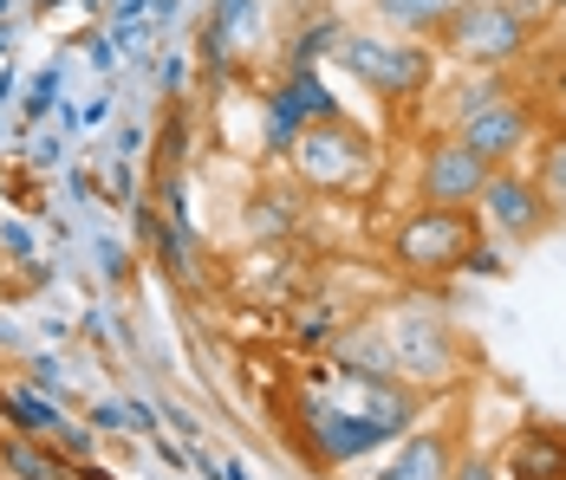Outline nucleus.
Returning a JSON list of instances; mask_svg holds the SVG:
<instances>
[{
  "instance_id": "obj_1",
  "label": "nucleus",
  "mask_w": 566,
  "mask_h": 480,
  "mask_svg": "<svg viewBox=\"0 0 566 480\" xmlns=\"http://www.w3.org/2000/svg\"><path fill=\"white\" fill-rule=\"evenodd\" d=\"M333 65H339L358 92H371L385 110H410L437 92L443 53L430 40L391 33V26H345L339 46H333Z\"/></svg>"
},
{
  "instance_id": "obj_2",
  "label": "nucleus",
  "mask_w": 566,
  "mask_h": 480,
  "mask_svg": "<svg viewBox=\"0 0 566 480\" xmlns=\"http://www.w3.org/2000/svg\"><path fill=\"white\" fill-rule=\"evenodd\" d=\"M547 40V13L534 0H462L450 26L437 33V53L462 72H509L527 65V53Z\"/></svg>"
},
{
  "instance_id": "obj_3",
  "label": "nucleus",
  "mask_w": 566,
  "mask_h": 480,
  "mask_svg": "<svg viewBox=\"0 0 566 480\" xmlns=\"http://www.w3.org/2000/svg\"><path fill=\"white\" fill-rule=\"evenodd\" d=\"M378 338H385V358L403 383H417L423 396L450 390L455 376L469 371V351H462V331L437 299H397L378 312Z\"/></svg>"
},
{
  "instance_id": "obj_4",
  "label": "nucleus",
  "mask_w": 566,
  "mask_h": 480,
  "mask_svg": "<svg viewBox=\"0 0 566 480\" xmlns=\"http://www.w3.org/2000/svg\"><path fill=\"white\" fill-rule=\"evenodd\" d=\"M378 162H385V143L365 124H352L345 110L306 124L293 137V150H286V169H293V182L306 195H365L371 175H378Z\"/></svg>"
},
{
  "instance_id": "obj_5",
  "label": "nucleus",
  "mask_w": 566,
  "mask_h": 480,
  "mask_svg": "<svg viewBox=\"0 0 566 480\" xmlns=\"http://www.w3.org/2000/svg\"><path fill=\"white\" fill-rule=\"evenodd\" d=\"M482 241V221L475 209H430V202H410L385 227V260H391L403 279L417 286H437V279H455L469 247Z\"/></svg>"
},
{
  "instance_id": "obj_6",
  "label": "nucleus",
  "mask_w": 566,
  "mask_h": 480,
  "mask_svg": "<svg viewBox=\"0 0 566 480\" xmlns=\"http://www.w3.org/2000/svg\"><path fill=\"white\" fill-rule=\"evenodd\" d=\"M293 428H300V455H306L319 474H345V468L378 461V455L391 448V435L371 423V416H358L345 396H313V390L300 396Z\"/></svg>"
},
{
  "instance_id": "obj_7",
  "label": "nucleus",
  "mask_w": 566,
  "mask_h": 480,
  "mask_svg": "<svg viewBox=\"0 0 566 480\" xmlns=\"http://www.w3.org/2000/svg\"><path fill=\"white\" fill-rule=\"evenodd\" d=\"M455 137H462L475 157L489 162V169H509V162L534 157V143L547 137V117H541V98H527V92L502 85L489 105L469 110V117L455 124Z\"/></svg>"
},
{
  "instance_id": "obj_8",
  "label": "nucleus",
  "mask_w": 566,
  "mask_h": 480,
  "mask_svg": "<svg viewBox=\"0 0 566 480\" xmlns=\"http://www.w3.org/2000/svg\"><path fill=\"white\" fill-rule=\"evenodd\" d=\"M475 221H482V234L502 241V247H534L560 214L547 209V195H541V182L527 175V162H509V169H489V182H482V195H475Z\"/></svg>"
},
{
  "instance_id": "obj_9",
  "label": "nucleus",
  "mask_w": 566,
  "mask_h": 480,
  "mask_svg": "<svg viewBox=\"0 0 566 480\" xmlns=\"http://www.w3.org/2000/svg\"><path fill=\"white\" fill-rule=\"evenodd\" d=\"M339 110H345L339 92L319 78V65H313V72H281V85L261 98V157H286L306 124L339 117Z\"/></svg>"
},
{
  "instance_id": "obj_10",
  "label": "nucleus",
  "mask_w": 566,
  "mask_h": 480,
  "mask_svg": "<svg viewBox=\"0 0 566 480\" xmlns=\"http://www.w3.org/2000/svg\"><path fill=\"white\" fill-rule=\"evenodd\" d=\"M482 182H489V162L475 157L455 130H430L423 162H417V202H430V209H475Z\"/></svg>"
},
{
  "instance_id": "obj_11",
  "label": "nucleus",
  "mask_w": 566,
  "mask_h": 480,
  "mask_svg": "<svg viewBox=\"0 0 566 480\" xmlns=\"http://www.w3.org/2000/svg\"><path fill=\"white\" fill-rule=\"evenodd\" d=\"M455 455L462 448H455L450 423H417L410 435H397L391 448H385V461H378L371 480H450Z\"/></svg>"
},
{
  "instance_id": "obj_12",
  "label": "nucleus",
  "mask_w": 566,
  "mask_h": 480,
  "mask_svg": "<svg viewBox=\"0 0 566 480\" xmlns=\"http://www.w3.org/2000/svg\"><path fill=\"white\" fill-rule=\"evenodd\" d=\"M502 480H566V428L560 423H521L502 441Z\"/></svg>"
},
{
  "instance_id": "obj_13",
  "label": "nucleus",
  "mask_w": 566,
  "mask_h": 480,
  "mask_svg": "<svg viewBox=\"0 0 566 480\" xmlns=\"http://www.w3.org/2000/svg\"><path fill=\"white\" fill-rule=\"evenodd\" d=\"M306 189L300 182H268V189H254V202H248V234L261 241V247H274V241H293L300 227H306Z\"/></svg>"
},
{
  "instance_id": "obj_14",
  "label": "nucleus",
  "mask_w": 566,
  "mask_h": 480,
  "mask_svg": "<svg viewBox=\"0 0 566 480\" xmlns=\"http://www.w3.org/2000/svg\"><path fill=\"white\" fill-rule=\"evenodd\" d=\"M0 423L13 428V435H33V441H53L59 423H65V403L46 396L40 383H0Z\"/></svg>"
},
{
  "instance_id": "obj_15",
  "label": "nucleus",
  "mask_w": 566,
  "mask_h": 480,
  "mask_svg": "<svg viewBox=\"0 0 566 480\" xmlns=\"http://www.w3.org/2000/svg\"><path fill=\"white\" fill-rule=\"evenodd\" d=\"M0 474L7 480H72V461L59 455L53 441H33V435H0Z\"/></svg>"
},
{
  "instance_id": "obj_16",
  "label": "nucleus",
  "mask_w": 566,
  "mask_h": 480,
  "mask_svg": "<svg viewBox=\"0 0 566 480\" xmlns=\"http://www.w3.org/2000/svg\"><path fill=\"white\" fill-rule=\"evenodd\" d=\"M455 7L462 0H371V20L391 26V33H410V40H430L437 46V33L450 26Z\"/></svg>"
},
{
  "instance_id": "obj_17",
  "label": "nucleus",
  "mask_w": 566,
  "mask_h": 480,
  "mask_svg": "<svg viewBox=\"0 0 566 480\" xmlns=\"http://www.w3.org/2000/svg\"><path fill=\"white\" fill-rule=\"evenodd\" d=\"M345 20L339 13H319V20H300L293 33H286V72H313L319 58H333V46H339Z\"/></svg>"
},
{
  "instance_id": "obj_18",
  "label": "nucleus",
  "mask_w": 566,
  "mask_h": 480,
  "mask_svg": "<svg viewBox=\"0 0 566 480\" xmlns=\"http://www.w3.org/2000/svg\"><path fill=\"white\" fill-rule=\"evenodd\" d=\"M527 175L541 182V195H547V209L566 221V130H547L541 143H534V157H527Z\"/></svg>"
},
{
  "instance_id": "obj_19",
  "label": "nucleus",
  "mask_w": 566,
  "mask_h": 480,
  "mask_svg": "<svg viewBox=\"0 0 566 480\" xmlns=\"http://www.w3.org/2000/svg\"><path fill=\"white\" fill-rule=\"evenodd\" d=\"M98 441H105V435H98V428L85 423V416H65V423H59V435H53V448L65 455V461H72V468L98 461Z\"/></svg>"
},
{
  "instance_id": "obj_20",
  "label": "nucleus",
  "mask_w": 566,
  "mask_h": 480,
  "mask_svg": "<svg viewBox=\"0 0 566 480\" xmlns=\"http://www.w3.org/2000/svg\"><path fill=\"white\" fill-rule=\"evenodd\" d=\"M339 331H345V319L333 312V306H306V312L293 319V344H306V351H326Z\"/></svg>"
},
{
  "instance_id": "obj_21",
  "label": "nucleus",
  "mask_w": 566,
  "mask_h": 480,
  "mask_svg": "<svg viewBox=\"0 0 566 480\" xmlns=\"http://www.w3.org/2000/svg\"><path fill=\"white\" fill-rule=\"evenodd\" d=\"M182 162H189V110L176 105L170 117H164V137H157V175H170Z\"/></svg>"
},
{
  "instance_id": "obj_22",
  "label": "nucleus",
  "mask_w": 566,
  "mask_h": 480,
  "mask_svg": "<svg viewBox=\"0 0 566 480\" xmlns=\"http://www.w3.org/2000/svg\"><path fill=\"white\" fill-rule=\"evenodd\" d=\"M53 105H59V65H46V72H33V85H27V98H20V117H27V124H46Z\"/></svg>"
},
{
  "instance_id": "obj_23",
  "label": "nucleus",
  "mask_w": 566,
  "mask_h": 480,
  "mask_svg": "<svg viewBox=\"0 0 566 480\" xmlns=\"http://www.w3.org/2000/svg\"><path fill=\"white\" fill-rule=\"evenodd\" d=\"M0 254H7L13 267H27V260L40 254V234H33L27 221H13V214H0Z\"/></svg>"
},
{
  "instance_id": "obj_24",
  "label": "nucleus",
  "mask_w": 566,
  "mask_h": 480,
  "mask_svg": "<svg viewBox=\"0 0 566 480\" xmlns=\"http://www.w3.org/2000/svg\"><path fill=\"white\" fill-rule=\"evenodd\" d=\"M462 273H469V279H502V273H509V247L482 234V241L469 247V260H462Z\"/></svg>"
},
{
  "instance_id": "obj_25",
  "label": "nucleus",
  "mask_w": 566,
  "mask_h": 480,
  "mask_svg": "<svg viewBox=\"0 0 566 480\" xmlns=\"http://www.w3.org/2000/svg\"><path fill=\"white\" fill-rule=\"evenodd\" d=\"M85 423L98 428V435H130V409H124L117 396H92V403H85Z\"/></svg>"
},
{
  "instance_id": "obj_26",
  "label": "nucleus",
  "mask_w": 566,
  "mask_h": 480,
  "mask_svg": "<svg viewBox=\"0 0 566 480\" xmlns=\"http://www.w3.org/2000/svg\"><path fill=\"white\" fill-rule=\"evenodd\" d=\"M27 383H40L46 396H59V403H65V364H59L53 351H40V358H27Z\"/></svg>"
},
{
  "instance_id": "obj_27",
  "label": "nucleus",
  "mask_w": 566,
  "mask_h": 480,
  "mask_svg": "<svg viewBox=\"0 0 566 480\" xmlns=\"http://www.w3.org/2000/svg\"><path fill=\"white\" fill-rule=\"evenodd\" d=\"M92 254H98V273H105V279H117V286L137 273V260H130V247H124V241H98Z\"/></svg>"
},
{
  "instance_id": "obj_28",
  "label": "nucleus",
  "mask_w": 566,
  "mask_h": 480,
  "mask_svg": "<svg viewBox=\"0 0 566 480\" xmlns=\"http://www.w3.org/2000/svg\"><path fill=\"white\" fill-rule=\"evenodd\" d=\"M150 441V455H157V468H170V474H189V441H176V435H144Z\"/></svg>"
},
{
  "instance_id": "obj_29",
  "label": "nucleus",
  "mask_w": 566,
  "mask_h": 480,
  "mask_svg": "<svg viewBox=\"0 0 566 480\" xmlns=\"http://www.w3.org/2000/svg\"><path fill=\"white\" fill-rule=\"evenodd\" d=\"M450 480H502V461H495V455H482V448H469V455H455Z\"/></svg>"
},
{
  "instance_id": "obj_30",
  "label": "nucleus",
  "mask_w": 566,
  "mask_h": 480,
  "mask_svg": "<svg viewBox=\"0 0 566 480\" xmlns=\"http://www.w3.org/2000/svg\"><path fill=\"white\" fill-rule=\"evenodd\" d=\"M124 409H130V435H157V428H164V403H144V396H137V403H124Z\"/></svg>"
},
{
  "instance_id": "obj_31",
  "label": "nucleus",
  "mask_w": 566,
  "mask_h": 480,
  "mask_svg": "<svg viewBox=\"0 0 566 480\" xmlns=\"http://www.w3.org/2000/svg\"><path fill=\"white\" fill-rule=\"evenodd\" d=\"M85 58H92L98 72H117V40L112 33H92V40H85Z\"/></svg>"
},
{
  "instance_id": "obj_32",
  "label": "nucleus",
  "mask_w": 566,
  "mask_h": 480,
  "mask_svg": "<svg viewBox=\"0 0 566 480\" xmlns=\"http://www.w3.org/2000/svg\"><path fill=\"white\" fill-rule=\"evenodd\" d=\"M182 78H189V58L170 53V58H164V92H170L176 105H182Z\"/></svg>"
},
{
  "instance_id": "obj_33",
  "label": "nucleus",
  "mask_w": 566,
  "mask_h": 480,
  "mask_svg": "<svg viewBox=\"0 0 566 480\" xmlns=\"http://www.w3.org/2000/svg\"><path fill=\"white\" fill-rule=\"evenodd\" d=\"M105 117H112V92H98V98L78 105V124H105Z\"/></svg>"
},
{
  "instance_id": "obj_34",
  "label": "nucleus",
  "mask_w": 566,
  "mask_h": 480,
  "mask_svg": "<svg viewBox=\"0 0 566 480\" xmlns=\"http://www.w3.org/2000/svg\"><path fill=\"white\" fill-rule=\"evenodd\" d=\"M117 150H124V157H144V124H124V137H117Z\"/></svg>"
},
{
  "instance_id": "obj_35",
  "label": "nucleus",
  "mask_w": 566,
  "mask_h": 480,
  "mask_svg": "<svg viewBox=\"0 0 566 480\" xmlns=\"http://www.w3.org/2000/svg\"><path fill=\"white\" fill-rule=\"evenodd\" d=\"M176 7H182V0H150V26H157V33L176 20Z\"/></svg>"
},
{
  "instance_id": "obj_36",
  "label": "nucleus",
  "mask_w": 566,
  "mask_h": 480,
  "mask_svg": "<svg viewBox=\"0 0 566 480\" xmlns=\"http://www.w3.org/2000/svg\"><path fill=\"white\" fill-rule=\"evenodd\" d=\"M144 7H150V0H112V20H117V26H124V20H137Z\"/></svg>"
},
{
  "instance_id": "obj_37",
  "label": "nucleus",
  "mask_w": 566,
  "mask_h": 480,
  "mask_svg": "<svg viewBox=\"0 0 566 480\" xmlns=\"http://www.w3.org/2000/svg\"><path fill=\"white\" fill-rule=\"evenodd\" d=\"M222 480H254V474H248V461H222Z\"/></svg>"
},
{
  "instance_id": "obj_38",
  "label": "nucleus",
  "mask_w": 566,
  "mask_h": 480,
  "mask_svg": "<svg viewBox=\"0 0 566 480\" xmlns=\"http://www.w3.org/2000/svg\"><path fill=\"white\" fill-rule=\"evenodd\" d=\"M13 98V65H0V105Z\"/></svg>"
},
{
  "instance_id": "obj_39",
  "label": "nucleus",
  "mask_w": 566,
  "mask_h": 480,
  "mask_svg": "<svg viewBox=\"0 0 566 480\" xmlns=\"http://www.w3.org/2000/svg\"><path fill=\"white\" fill-rule=\"evenodd\" d=\"M13 344H20V338H13V324L0 319V351H13Z\"/></svg>"
},
{
  "instance_id": "obj_40",
  "label": "nucleus",
  "mask_w": 566,
  "mask_h": 480,
  "mask_svg": "<svg viewBox=\"0 0 566 480\" xmlns=\"http://www.w3.org/2000/svg\"><path fill=\"white\" fill-rule=\"evenodd\" d=\"M534 7H541V13H566V0H534Z\"/></svg>"
},
{
  "instance_id": "obj_41",
  "label": "nucleus",
  "mask_w": 566,
  "mask_h": 480,
  "mask_svg": "<svg viewBox=\"0 0 566 480\" xmlns=\"http://www.w3.org/2000/svg\"><path fill=\"white\" fill-rule=\"evenodd\" d=\"M7 40H13V26H0V53H7Z\"/></svg>"
},
{
  "instance_id": "obj_42",
  "label": "nucleus",
  "mask_w": 566,
  "mask_h": 480,
  "mask_svg": "<svg viewBox=\"0 0 566 480\" xmlns=\"http://www.w3.org/2000/svg\"><path fill=\"white\" fill-rule=\"evenodd\" d=\"M7 7H13V0H0V13H7Z\"/></svg>"
}]
</instances>
